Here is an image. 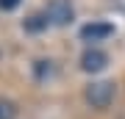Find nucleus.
Here are the masks:
<instances>
[{"mask_svg":"<svg viewBox=\"0 0 125 119\" xmlns=\"http://www.w3.org/2000/svg\"><path fill=\"white\" fill-rule=\"evenodd\" d=\"M114 100V83H108V80H97V83H89L86 86V102H89L92 108H108Z\"/></svg>","mask_w":125,"mask_h":119,"instance_id":"f257e3e1","label":"nucleus"},{"mask_svg":"<svg viewBox=\"0 0 125 119\" xmlns=\"http://www.w3.org/2000/svg\"><path fill=\"white\" fill-rule=\"evenodd\" d=\"M45 17L50 25H67L72 22V6L70 0H50L47 9H45Z\"/></svg>","mask_w":125,"mask_h":119,"instance_id":"f03ea898","label":"nucleus"},{"mask_svg":"<svg viewBox=\"0 0 125 119\" xmlns=\"http://www.w3.org/2000/svg\"><path fill=\"white\" fill-rule=\"evenodd\" d=\"M108 36H114V25H108V22H89L81 28L83 42H106Z\"/></svg>","mask_w":125,"mask_h":119,"instance_id":"7ed1b4c3","label":"nucleus"},{"mask_svg":"<svg viewBox=\"0 0 125 119\" xmlns=\"http://www.w3.org/2000/svg\"><path fill=\"white\" fill-rule=\"evenodd\" d=\"M106 64H108V55L100 53V50H86L81 55V69L83 72H100V69H106Z\"/></svg>","mask_w":125,"mask_h":119,"instance_id":"20e7f679","label":"nucleus"},{"mask_svg":"<svg viewBox=\"0 0 125 119\" xmlns=\"http://www.w3.org/2000/svg\"><path fill=\"white\" fill-rule=\"evenodd\" d=\"M0 119H17V105L11 100H0Z\"/></svg>","mask_w":125,"mask_h":119,"instance_id":"39448f33","label":"nucleus"},{"mask_svg":"<svg viewBox=\"0 0 125 119\" xmlns=\"http://www.w3.org/2000/svg\"><path fill=\"white\" fill-rule=\"evenodd\" d=\"M45 25H47V17H45V14H36V17H31V19L25 22L28 31H39V28H45Z\"/></svg>","mask_w":125,"mask_h":119,"instance_id":"423d86ee","label":"nucleus"},{"mask_svg":"<svg viewBox=\"0 0 125 119\" xmlns=\"http://www.w3.org/2000/svg\"><path fill=\"white\" fill-rule=\"evenodd\" d=\"M20 6V0H0V9L3 11H11V9H17Z\"/></svg>","mask_w":125,"mask_h":119,"instance_id":"0eeeda50","label":"nucleus"}]
</instances>
